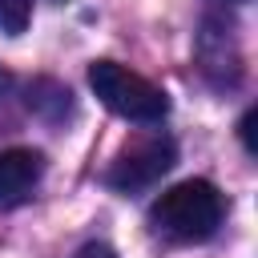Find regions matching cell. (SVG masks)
I'll list each match as a JSON object with an SVG mask.
<instances>
[{"label":"cell","instance_id":"8","mask_svg":"<svg viewBox=\"0 0 258 258\" xmlns=\"http://www.w3.org/2000/svg\"><path fill=\"white\" fill-rule=\"evenodd\" d=\"M234 4H242V0H234Z\"/></svg>","mask_w":258,"mask_h":258},{"label":"cell","instance_id":"1","mask_svg":"<svg viewBox=\"0 0 258 258\" xmlns=\"http://www.w3.org/2000/svg\"><path fill=\"white\" fill-rule=\"evenodd\" d=\"M222 214H226V202H222L218 185L206 177H189V181L169 185L153 202L149 222L157 234H165L173 242H206L218 234Z\"/></svg>","mask_w":258,"mask_h":258},{"label":"cell","instance_id":"3","mask_svg":"<svg viewBox=\"0 0 258 258\" xmlns=\"http://www.w3.org/2000/svg\"><path fill=\"white\" fill-rule=\"evenodd\" d=\"M173 161H177V145H173V137H165V133L137 137V141L121 145V153L109 161V169H105V185H113V189H121V194L145 189V185H153L161 173H169Z\"/></svg>","mask_w":258,"mask_h":258},{"label":"cell","instance_id":"2","mask_svg":"<svg viewBox=\"0 0 258 258\" xmlns=\"http://www.w3.org/2000/svg\"><path fill=\"white\" fill-rule=\"evenodd\" d=\"M89 85L93 93L101 97V105L125 121H141V125H153L169 113V97L145 81L141 73H129L125 64L117 60H93L89 64Z\"/></svg>","mask_w":258,"mask_h":258},{"label":"cell","instance_id":"7","mask_svg":"<svg viewBox=\"0 0 258 258\" xmlns=\"http://www.w3.org/2000/svg\"><path fill=\"white\" fill-rule=\"evenodd\" d=\"M77 258H117V250L105 246V242H85V246L77 250Z\"/></svg>","mask_w":258,"mask_h":258},{"label":"cell","instance_id":"6","mask_svg":"<svg viewBox=\"0 0 258 258\" xmlns=\"http://www.w3.org/2000/svg\"><path fill=\"white\" fill-rule=\"evenodd\" d=\"M254 121H258V113L250 109L242 121H238V133H242V145H246V153H258V145H254Z\"/></svg>","mask_w":258,"mask_h":258},{"label":"cell","instance_id":"4","mask_svg":"<svg viewBox=\"0 0 258 258\" xmlns=\"http://www.w3.org/2000/svg\"><path fill=\"white\" fill-rule=\"evenodd\" d=\"M44 173V157L36 149H4L0 153V210L20 206Z\"/></svg>","mask_w":258,"mask_h":258},{"label":"cell","instance_id":"5","mask_svg":"<svg viewBox=\"0 0 258 258\" xmlns=\"http://www.w3.org/2000/svg\"><path fill=\"white\" fill-rule=\"evenodd\" d=\"M28 16H32V4L28 0H0V32L16 36L28 28Z\"/></svg>","mask_w":258,"mask_h":258}]
</instances>
